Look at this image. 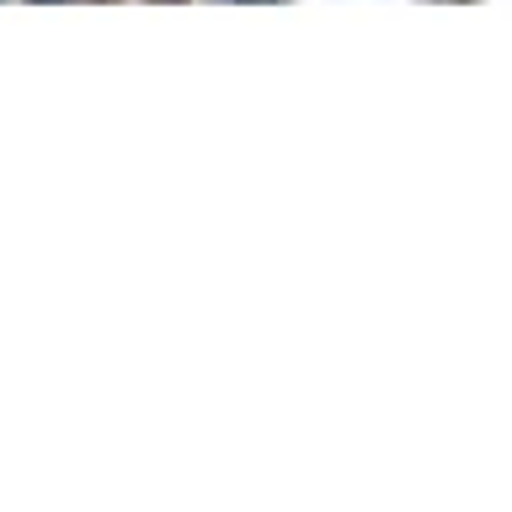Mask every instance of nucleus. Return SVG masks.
<instances>
[{
	"label": "nucleus",
	"instance_id": "f257e3e1",
	"mask_svg": "<svg viewBox=\"0 0 512 512\" xmlns=\"http://www.w3.org/2000/svg\"><path fill=\"white\" fill-rule=\"evenodd\" d=\"M240 6H246V0H240ZM262 6H267V0H262Z\"/></svg>",
	"mask_w": 512,
	"mask_h": 512
}]
</instances>
